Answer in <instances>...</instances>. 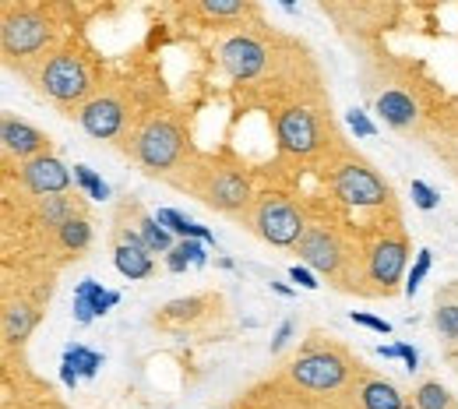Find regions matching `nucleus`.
Returning a JSON list of instances; mask_svg holds the SVG:
<instances>
[{
    "label": "nucleus",
    "instance_id": "obj_9",
    "mask_svg": "<svg viewBox=\"0 0 458 409\" xmlns=\"http://www.w3.org/2000/svg\"><path fill=\"white\" fill-rule=\"evenodd\" d=\"M366 279L374 283V293L391 297L402 283L406 261H409V240L402 233H384L366 247Z\"/></svg>",
    "mask_w": 458,
    "mask_h": 409
},
{
    "label": "nucleus",
    "instance_id": "obj_16",
    "mask_svg": "<svg viewBox=\"0 0 458 409\" xmlns=\"http://www.w3.org/2000/svg\"><path fill=\"white\" fill-rule=\"evenodd\" d=\"M131 212H134V233L141 237V244L152 251V254H170L177 244H173V233L152 215V212H145L138 202H131Z\"/></svg>",
    "mask_w": 458,
    "mask_h": 409
},
{
    "label": "nucleus",
    "instance_id": "obj_10",
    "mask_svg": "<svg viewBox=\"0 0 458 409\" xmlns=\"http://www.w3.org/2000/svg\"><path fill=\"white\" fill-rule=\"evenodd\" d=\"M293 251L300 254V261H303L307 269L325 272V276H332V279L342 276V265H346V258H350V247L342 244V237H339L332 226H325V222H310L307 233H303V240H300Z\"/></svg>",
    "mask_w": 458,
    "mask_h": 409
},
{
    "label": "nucleus",
    "instance_id": "obj_25",
    "mask_svg": "<svg viewBox=\"0 0 458 409\" xmlns=\"http://www.w3.org/2000/svg\"><path fill=\"white\" fill-rule=\"evenodd\" d=\"M205 251H201V240H181L170 254H166V269L170 272H187L190 265H205Z\"/></svg>",
    "mask_w": 458,
    "mask_h": 409
},
{
    "label": "nucleus",
    "instance_id": "obj_22",
    "mask_svg": "<svg viewBox=\"0 0 458 409\" xmlns=\"http://www.w3.org/2000/svg\"><path fill=\"white\" fill-rule=\"evenodd\" d=\"M413 406L416 409H455V396L441 381H420L413 389Z\"/></svg>",
    "mask_w": 458,
    "mask_h": 409
},
{
    "label": "nucleus",
    "instance_id": "obj_1",
    "mask_svg": "<svg viewBox=\"0 0 458 409\" xmlns=\"http://www.w3.org/2000/svg\"><path fill=\"white\" fill-rule=\"evenodd\" d=\"M131 156L149 177H166L187 166L190 138L187 127L173 116H149L131 131Z\"/></svg>",
    "mask_w": 458,
    "mask_h": 409
},
{
    "label": "nucleus",
    "instance_id": "obj_32",
    "mask_svg": "<svg viewBox=\"0 0 458 409\" xmlns=\"http://www.w3.org/2000/svg\"><path fill=\"white\" fill-rule=\"evenodd\" d=\"M346 120H350V127H353L360 138H374V131H377V127L370 124V116H366L364 109H350V116H346Z\"/></svg>",
    "mask_w": 458,
    "mask_h": 409
},
{
    "label": "nucleus",
    "instance_id": "obj_34",
    "mask_svg": "<svg viewBox=\"0 0 458 409\" xmlns=\"http://www.w3.org/2000/svg\"><path fill=\"white\" fill-rule=\"evenodd\" d=\"M117 304H120V293H99V297H92V301H89V307H92V314H95V317H102L109 307H117Z\"/></svg>",
    "mask_w": 458,
    "mask_h": 409
},
{
    "label": "nucleus",
    "instance_id": "obj_36",
    "mask_svg": "<svg viewBox=\"0 0 458 409\" xmlns=\"http://www.w3.org/2000/svg\"><path fill=\"white\" fill-rule=\"evenodd\" d=\"M293 339V321H282L278 325V332H275V339H272V353H278V349H285V342Z\"/></svg>",
    "mask_w": 458,
    "mask_h": 409
},
{
    "label": "nucleus",
    "instance_id": "obj_15",
    "mask_svg": "<svg viewBox=\"0 0 458 409\" xmlns=\"http://www.w3.org/2000/svg\"><path fill=\"white\" fill-rule=\"evenodd\" d=\"M113 265H117V272H120L124 279H131V283L156 276V258H152V251L141 244V237H138L131 226H117Z\"/></svg>",
    "mask_w": 458,
    "mask_h": 409
},
{
    "label": "nucleus",
    "instance_id": "obj_41",
    "mask_svg": "<svg viewBox=\"0 0 458 409\" xmlns=\"http://www.w3.org/2000/svg\"><path fill=\"white\" fill-rule=\"evenodd\" d=\"M272 290H275V293H282V297H293V290H289L285 283H272Z\"/></svg>",
    "mask_w": 458,
    "mask_h": 409
},
{
    "label": "nucleus",
    "instance_id": "obj_17",
    "mask_svg": "<svg viewBox=\"0 0 458 409\" xmlns=\"http://www.w3.org/2000/svg\"><path fill=\"white\" fill-rule=\"evenodd\" d=\"M377 113L384 116L388 127L409 131L416 124V100L409 92H402V89H388V92L377 96Z\"/></svg>",
    "mask_w": 458,
    "mask_h": 409
},
{
    "label": "nucleus",
    "instance_id": "obj_29",
    "mask_svg": "<svg viewBox=\"0 0 458 409\" xmlns=\"http://www.w3.org/2000/svg\"><path fill=\"white\" fill-rule=\"evenodd\" d=\"M434 325H438V332L445 339H458V304H438Z\"/></svg>",
    "mask_w": 458,
    "mask_h": 409
},
{
    "label": "nucleus",
    "instance_id": "obj_20",
    "mask_svg": "<svg viewBox=\"0 0 458 409\" xmlns=\"http://www.w3.org/2000/svg\"><path fill=\"white\" fill-rule=\"evenodd\" d=\"M360 403L364 409H406V392L388 381V378H366L364 389H360Z\"/></svg>",
    "mask_w": 458,
    "mask_h": 409
},
{
    "label": "nucleus",
    "instance_id": "obj_7",
    "mask_svg": "<svg viewBox=\"0 0 458 409\" xmlns=\"http://www.w3.org/2000/svg\"><path fill=\"white\" fill-rule=\"evenodd\" d=\"M275 141L285 156L310 159L325 148V120L310 106H285L275 113Z\"/></svg>",
    "mask_w": 458,
    "mask_h": 409
},
{
    "label": "nucleus",
    "instance_id": "obj_23",
    "mask_svg": "<svg viewBox=\"0 0 458 409\" xmlns=\"http://www.w3.org/2000/svg\"><path fill=\"white\" fill-rule=\"evenodd\" d=\"M75 215H82L75 202H71V195H53V198H39V219L46 222V226H64L68 219H75Z\"/></svg>",
    "mask_w": 458,
    "mask_h": 409
},
{
    "label": "nucleus",
    "instance_id": "obj_38",
    "mask_svg": "<svg viewBox=\"0 0 458 409\" xmlns=\"http://www.w3.org/2000/svg\"><path fill=\"white\" fill-rule=\"evenodd\" d=\"M78 378H82V374H78L71 364H64V367H60V381H64L68 389H75V385H78Z\"/></svg>",
    "mask_w": 458,
    "mask_h": 409
},
{
    "label": "nucleus",
    "instance_id": "obj_5",
    "mask_svg": "<svg viewBox=\"0 0 458 409\" xmlns=\"http://www.w3.org/2000/svg\"><path fill=\"white\" fill-rule=\"evenodd\" d=\"M332 191L335 198L357 208H381L391 202V184L366 163L364 156H339L332 163Z\"/></svg>",
    "mask_w": 458,
    "mask_h": 409
},
{
    "label": "nucleus",
    "instance_id": "obj_31",
    "mask_svg": "<svg viewBox=\"0 0 458 409\" xmlns=\"http://www.w3.org/2000/svg\"><path fill=\"white\" fill-rule=\"evenodd\" d=\"M350 317H353L357 325L370 328V332H377V335H391V325H388V321H381V317H374V314H366V310H353Z\"/></svg>",
    "mask_w": 458,
    "mask_h": 409
},
{
    "label": "nucleus",
    "instance_id": "obj_8",
    "mask_svg": "<svg viewBox=\"0 0 458 409\" xmlns=\"http://www.w3.org/2000/svg\"><path fill=\"white\" fill-rule=\"evenodd\" d=\"M353 371V360L342 349H310L289 364V378L310 392H332L339 389Z\"/></svg>",
    "mask_w": 458,
    "mask_h": 409
},
{
    "label": "nucleus",
    "instance_id": "obj_30",
    "mask_svg": "<svg viewBox=\"0 0 458 409\" xmlns=\"http://www.w3.org/2000/svg\"><path fill=\"white\" fill-rule=\"evenodd\" d=\"M413 202L423 212H434L438 208V191L430 184H423V180H413Z\"/></svg>",
    "mask_w": 458,
    "mask_h": 409
},
{
    "label": "nucleus",
    "instance_id": "obj_19",
    "mask_svg": "<svg viewBox=\"0 0 458 409\" xmlns=\"http://www.w3.org/2000/svg\"><path fill=\"white\" fill-rule=\"evenodd\" d=\"M219 304V297H205V293H197V297H181V301H170V304L163 307L159 314H156V325L159 328H173V325H194L208 307Z\"/></svg>",
    "mask_w": 458,
    "mask_h": 409
},
{
    "label": "nucleus",
    "instance_id": "obj_28",
    "mask_svg": "<svg viewBox=\"0 0 458 409\" xmlns=\"http://www.w3.org/2000/svg\"><path fill=\"white\" fill-rule=\"evenodd\" d=\"M430 265H434V254H430V251H420V254H416V265H413L409 276H406V297H413V293L420 290V283L427 279Z\"/></svg>",
    "mask_w": 458,
    "mask_h": 409
},
{
    "label": "nucleus",
    "instance_id": "obj_11",
    "mask_svg": "<svg viewBox=\"0 0 458 409\" xmlns=\"http://www.w3.org/2000/svg\"><path fill=\"white\" fill-rule=\"evenodd\" d=\"M219 64L233 82H254L269 68V46L251 32H237V36L222 39Z\"/></svg>",
    "mask_w": 458,
    "mask_h": 409
},
{
    "label": "nucleus",
    "instance_id": "obj_2",
    "mask_svg": "<svg viewBox=\"0 0 458 409\" xmlns=\"http://www.w3.org/2000/svg\"><path fill=\"white\" fill-rule=\"evenodd\" d=\"M187 170V166H183ZM190 180L183 188H190L201 204H208L212 212H222V215H244L251 204H254V195H251V180L240 166L233 163H215V159H201L197 166L187 170Z\"/></svg>",
    "mask_w": 458,
    "mask_h": 409
},
{
    "label": "nucleus",
    "instance_id": "obj_18",
    "mask_svg": "<svg viewBox=\"0 0 458 409\" xmlns=\"http://www.w3.org/2000/svg\"><path fill=\"white\" fill-rule=\"evenodd\" d=\"M39 325V307L28 304V301H7L4 304V339L14 346V342H25Z\"/></svg>",
    "mask_w": 458,
    "mask_h": 409
},
{
    "label": "nucleus",
    "instance_id": "obj_4",
    "mask_svg": "<svg viewBox=\"0 0 458 409\" xmlns=\"http://www.w3.org/2000/svg\"><path fill=\"white\" fill-rule=\"evenodd\" d=\"M240 219L247 222V229L254 237H261L272 247H296L303 240L307 226H310L303 219L300 204H293L289 198H282V195H261Z\"/></svg>",
    "mask_w": 458,
    "mask_h": 409
},
{
    "label": "nucleus",
    "instance_id": "obj_26",
    "mask_svg": "<svg viewBox=\"0 0 458 409\" xmlns=\"http://www.w3.org/2000/svg\"><path fill=\"white\" fill-rule=\"evenodd\" d=\"M75 184H78V188L89 195L92 202H106V198H109L106 180H102V177H99L92 166H85V163H78V166H75Z\"/></svg>",
    "mask_w": 458,
    "mask_h": 409
},
{
    "label": "nucleus",
    "instance_id": "obj_37",
    "mask_svg": "<svg viewBox=\"0 0 458 409\" xmlns=\"http://www.w3.org/2000/svg\"><path fill=\"white\" fill-rule=\"evenodd\" d=\"M398 353H402V360H406V367H409V371H416V367H420V353H416L413 346L398 342Z\"/></svg>",
    "mask_w": 458,
    "mask_h": 409
},
{
    "label": "nucleus",
    "instance_id": "obj_3",
    "mask_svg": "<svg viewBox=\"0 0 458 409\" xmlns=\"http://www.w3.org/2000/svg\"><path fill=\"white\" fill-rule=\"evenodd\" d=\"M36 85H39V92L50 102L71 109V116H75V109H82L95 96L92 92L95 82H92L89 64L75 50H57L50 60H43V68L36 75Z\"/></svg>",
    "mask_w": 458,
    "mask_h": 409
},
{
    "label": "nucleus",
    "instance_id": "obj_6",
    "mask_svg": "<svg viewBox=\"0 0 458 409\" xmlns=\"http://www.w3.org/2000/svg\"><path fill=\"white\" fill-rule=\"evenodd\" d=\"M0 39L7 60H32L53 43V21L39 7H7Z\"/></svg>",
    "mask_w": 458,
    "mask_h": 409
},
{
    "label": "nucleus",
    "instance_id": "obj_24",
    "mask_svg": "<svg viewBox=\"0 0 458 409\" xmlns=\"http://www.w3.org/2000/svg\"><path fill=\"white\" fill-rule=\"evenodd\" d=\"M197 14L208 18V21H240V18L251 14V7L240 4V0H201Z\"/></svg>",
    "mask_w": 458,
    "mask_h": 409
},
{
    "label": "nucleus",
    "instance_id": "obj_39",
    "mask_svg": "<svg viewBox=\"0 0 458 409\" xmlns=\"http://www.w3.org/2000/svg\"><path fill=\"white\" fill-rule=\"evenodd\" d=\"M75 317H78L82 325H89L92 317H95V314H92V307H89V301H75Z\"/></svg>",
    "mask_w": 458,
    "mask_h": 409
},
{
    "label": "nucleus",
    "instance_id": "obj_40",
    "mask_svg": "<svg viewBox=\"0 0 458 409\" xmlns=\"http://www.w3.org/2000/svg\"><path fill=\"white\" fill-rule=\"evenodd\" d=\"M381 357H384V360H395V357H402V353H398V346H381Z\"/></svg>",
    "mask_w": 458,
    "mask_h": 409
},
{
    "label": "nucleus",
    "instance_id": "obj_13",
    "mask_svg": "<svg viewBox=\"0 0 458 409\" xmlns=\"http://www.w3.org/2000/svg\"><path fill=\"white\" fill-rule=\"evenodd\" d=\"M18 177L25 184L28 195L36 198H53V195H68L71 191V180L75 173L50 152V156H39V159H28L18 166Z\"/></svg>",
    "mask_w": 458,
    "mask_h": 409
},
{
    "label": "nucleus",
    "instance_id": "obj_21",
    "mask_svg": "<svg viewBox=\"0 0 458 409\" xmlns=\"http://www.w3.org/2000/svg\"><path fill=\"white\" fill-rule=\"evenodd\" d=\"M57 240H60V247H64V251H71V254H82V251H89L92 222L85 219V215H75V219H68L64 226H57Z\"/></svg>",
    "mask_w": 458,
    "mask_h": 409
},
{
    "label": "nucleus",
    "instance_id": "obj_14",
    "mask_svg": "<svg viewBox=\"0 0 458 409\" xmlns=\"http://www.w3.org/2000/svg\"><path fill=\"white\" fill-rule=\"evenodd\" d=\"M0 141L7 148V156H18L21 163L28 159H39V156H50V134L32 127L28 120L14 116V113H4L0 120Z\"/></svg>",
    "mask_w": 458,
    "mask_h": 409
},
{
    "label": "nucleus",
    "instance_id": "obj_12",
    "mask_svg": "<svg viewBox=\"0 0 458 409\" xmlns=\"http://www.w3.org/2000/svg\"><path fill=\"white\" fill-rule=\"evenodd\" d=\"M78 124L85 127V134L109 141L117 134H124L127 127V102L113 92H95L82 109H78Z\"/></svg>",
    "mask_w": 458,
    "mask_h": 409
},
{
    "label": "nucleus",
    "instance_id": "obj_35",
    "mask_svg": "<svg viewBox=\"0 0 458 409\" xmlns=\"http://www.w3.org/2000/svg\"><path fill=\"white\" fill-rule=\"evenodd\" d=\"M99 293H106V290H102V283H95V279H85V283H78V290H75V301H92V297H99Z\"/></svg>",
    "mask_w": 458,
    "mask_h": 409
},
{
    "label": "nucleus",
    "instance_id": "obj_42",
    "mask_svg": "<svg viewBox=\"0 0 458 409\" xmlns=\"http://www.w3.org/2000/svg\"><path fill=\"white\" fill-rule=\"evenodd\" d=\"M406 409H416V406H406Z\"/></svg>",
    "mask_w": 458,
    "mask_h": 409
},
{
    "label": "nucleus",
    "instance_id": "obj_27",
    "mask_svg": "<svg viewBox=\"0 0 458 409\" xmlns=\"http://www.w3.org/2000/svg\"><path fill=\"white\" fill-rule=\"evenodd\" d=\"M64 364H71L82 378H95V371H99V364H102V357L99 353H89L85 346H68V353H64Z\"/></svg>",
    "mask_w": 458,
    "mask_h": 409
},
{
    "label": "nucleus",
    "instance_id": "obj_33",
    "mask_svg": "<svg viewBox=\"0 0 458 409\" xmlns=\"http://www.w3.org/2000/svg\"><path fill=\"white\" fill-rule=\"evenodd\" d=\"M289 279H293V283H300L303 290H317V286H321L307 265H293V269H289Z\"/></svg>",
    "mask_w": 458,
    "mask_h": 409
}]
</instances>
